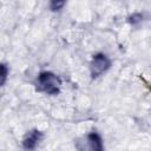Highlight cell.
Instances as JSON below:
<instances>
[{"mask_svg": "<svg viewBox=\"0 0 151 151\" xmlns=\"http://www.w3.org/2000/svg\"><path fill=\"white\" fill-rule=\"evenodd\" d=\"M60 85L61 80L59 77H57L54 73L44 71L40 72L37 80H35V88L39 92L50 94V96H55L60 91Z\"/></svg>", "mask_w": 151, "mask_h": 151, "instance_id": "cell-1", "label": "cell"}, {"mask_svg": "<svg viewBox=\"0 0 151 151\" xmlns=\"http://www.w3.org/2000/svg\"><path fill=\"white\" fill-rule=\"evenodd\" d=\"M111 66V61L104 53H97L93 55L90 64V72L92 78H98L104 72H106Z\"/></svg>", "mask_w": 151, "mask_h": 151, "instance_id": "cell-2", "label": "cell"}, {"mask_svg": "<svg viewBox=\"0 0 151 151\" xmlns=\"http://www.w3.org/2000/svg\"><path fill=\"white\" fill-rule=\"evenodd\" d=\"M41 139H42V133L39 130H32L25 136L22 140V146L26 150H33L37 147V145L40 143Z\"/></svg>", "mask_w": 151, "mask_h": 151, "instance_id": "cell-3", "label": "cell"}, {"mask_svg": "<svg viewBox=\"0 0 151 151\" xmlns=\"http://www.w3.org/2000/svg\"><path fill=\"white\" fill-rule=\"evenodd\" d=\"M87 143L90 145V149H92L94 151L103 150V140L97 132H91L87 134Z\"/></svg>", "mask_w": 151, "mask_h": 151, "instance_id": "cell-4", "label": "cell"}, {"mask_svg": "<svg viewBox=\"0 0 151 151\" xmlns=\"http://www.w3.org/2000/svg\"><path fill=\"white\" fill-rule=\"evenodd\" d=\"M65 4H66V0H50V7L53 12L60 11Z\"/></svg>", "mask_w": 151, "mask_h": 151, "instance_id": "cell-5", "label": "cell"}, {"mask_svg": "<svg viewBox=\"0 0 151 151\" xmlns=\"http://www.w3.org/2000/svg\"><path fill=\"white\" fill-rule=\"evenodd\" d=\"M0 68H1V81H0V84H1V85H4V84H5V81H6L7 74H8V70H7V67H6V65H5V64H1Z\"/></svg>", "mask_w": 151, "mask_h": 151, "instance_id": "cell-6", "label": "cell"}, {"mask_svg": "<svg viewBox=\"0 0 151 151\" xmlns=\"http://www.w3.org/2000/svg\"><path fill=\"white\" fill-rule=\"evenodd\" d=\"M140 20H142V15H140V14H134V15L131 17V20H130V21H131L132 24H136V22H139Z\"/></svg>", "mask_w": 151, "mask_h": 151, "instance_id": "cell-7", "label": "cell"}]
</instances>
